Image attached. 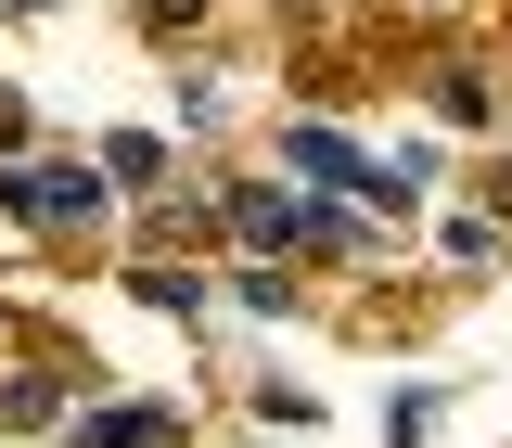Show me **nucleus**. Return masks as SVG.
Segmentation results:
<instances>
[{
  "mask_svg": "<svg viewBox=\"0 0 512 448\" xmlns=\"http://www.w3.org/2000/svg\"><path fill=\"white\" fill-rule=\"evenodd\" d=\"M282 13H308V0H282Z\"/></svg>",
  "mask_w": 512,
  "mask_h": 448,
  "instance_id": "obj_13",
  "label": "nucleus"
},
{
  "mask_svg": "<svg viewBox=\"0 0 512 448\" xmlns=\"http://www.w3.org/2000/svg\"><path fill=\"white\" fill-rule=\"evenodd\" d=\"M0 346H13V308H0Z\"/></svg>",
  "mask_w": 512,
  "mask_h": 448,
  "instance_id": "obj_12",
  "label": "nucleus"
},
{
  "mask_svg": "<svg viewBox=\"0 0 512 448\" xmlns=\"http://www.w3.org/2000/svg\"><path fill=\"white\" fill-rule=\"evenodd\" d=\"M205 13H218V0H141V26H154V39H180V26H205Z\"/></svg>",
  "mask_w": 512,
  "mask_h": 448,
  "instance_id": "obj_11",
  "label": "nucleus"
},
{
  "mask_svg": "<svg viewBox=\"0 0 512 448\" xmlns=\"http://www.w3.org/2000/svg\"><path fill=\"white\" fill-rule=\"evenodd\" d=\"M0 218H26V231H103L116 192H103V167L52 154V167H0Z\"/></svg>",
  "mask_w": 512,
  "mask_h": 448,
  "instance_id": "obj_3",
  "label": "nucleus"
},
{
  "mask_svg": "<svg viewBox=\"0 0 512 448\" xmlns=\"http://www.w3.org/2000/svg\"><path fill=\"white\" fill-rule=\"evenodd\" d=\"M128 295H141V308H205V282H192V269H167V256H141V269H128Z\"/></svg>",
  "mask_w": 512,
  "mask_h": 448,
  "instance_id": "obj_6",
  "label": "nucleus"
},
{
  "mask_svg": "<svg viewBox=\"0 0 512 448\" xmlns=\"http://www.w3.org/2000/svg\"><path fill=\"white\" fill-rule=\"evenodd\" d=\"M423 90H436V116H448V128H487V77H474V64H436Z\"/></svg>",
  "mask_w": 512,
  "mask_h": 448,
  "instance_id": "obj_7",
  "label": "nucleus"
},
{
  "mask_svg": "<svg viewBox=\"0 0 512 448\" xmlns=\"http://www.w3.org/2000/svg\"><path fill=\"white\" fill-rule=\"evenodd\" d=\"M103 180H128V192H154V180H167V141H141V128H128V141H103Z\"/></svg>",
  "mask_w": 512,
  "mask_h": 448,
  "instance_id": "obj_8",
  "label": "nucleus"
},
{
  "mask_svg": "<svg viewBox=\"0 0 512 448\" xmlns=\"http://www.w3.org/2000/svg\"><path fill=\"white\" fill-rule=\"evenodd\" d=\"M282 167H295L308 192H333V205H372V218H410V205H423V154L384 167V154H359L346 128H308V116L282 128Z\"/></svg>",
  "mask_w": 512,
  "mask_h": 448,
  "instance_id": "obj_2",
  "label": "nucleus"
},
{
  "mask_svg": "<svg viewBox=\"0 0 512 448\" xmlns=\"http://www.w3.org/2000/svg\"><path fill=\"white\" fill-rule=\"evenodd\" d=\"M384 448H436V397H423V384H410V397L384 410Z\"/></svg>",
  "mask_w": 512,
  "mask_h": 448,
  "instance_id": "obj_10",
  "label": "nucleus"
},
{
  "mask_svg": "<svg viewBox=\"0 0 512 448\" xmlns=\"http://www.w3.org/2000/svg\"><path fill=\"white\" fill-rule=\"evenodd\" d=\"M180 436V410H154V397H116V410H77L64 448H167Z\"/></svg>",
  "mask_w": 512,
  "mask_h": 448,
  "instance_id": "obj_5",
  "label": "nucleus"
},
{
  "mask_svg": "<svg viewBox=\"0 0 512 448\" xmlns=\"http://www.w3.org/2000/svg\"><path fill=\"white\" fill-rule=\"evenodd\" d=\"M64 397H77L64 359H13V372H0V423H13V436H64V423H77Z\"/></svg>",
  "mask_w": 512,
  "mask_h": 448,
  "instance_id": "obj_4",
  "label": "nucleus"
},
{
  "mask_svg": "<svg viewBox=\"0 0 512 448\" xmlns=\"http://www.w3.org/2000/svg\"><path fill=\"white\" fill-rule=\"evenodd\" d=\"M231 295H244L256 320H295V308H308V295H295V269H269V256H256V269H244V282H231Z\"/></svg>",
  "mask_w": 512,
  "mask_h": 448,
  "instance_id": "obj_9",
  "label": "nucleus"
},
{
  "mask_svg": "<svg viewBox=\"0 0 512 448\" xmlns=\"http://www.w3.org/2000/svg\"><path fill=\"white\" fill-rule=\"evenodd\" d=\"M218 231L244 256H269V269H282V256H359V218H346L333 192H282V180H231L218 192Z\"/></svg>",
  "mask_w": 512,
  "mask_h": 448,
  "instance_id": "obj_1",
  "label": "nucleus"
}]
</instances>
